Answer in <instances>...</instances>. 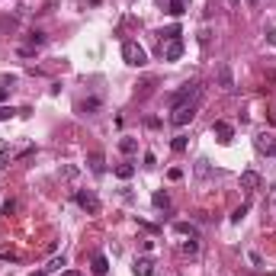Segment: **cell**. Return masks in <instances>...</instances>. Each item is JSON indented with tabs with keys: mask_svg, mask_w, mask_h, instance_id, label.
I'll list each match as a JSON object with an SVG mask.
<instances>
[{
	"mask_svg": "<svg viewBox=\"0 0 276 276\" xmlns=\"http://www.w3.org/2000/svg\"><path fill=\"white\" fill-rule=\"evenodd\" d=\"M199 93H202V87H199V80H190V84H183L180 90H174L167 97V103L170 106H183V103H199Z\"/></svg>",
	"mask_w": 276,
	"mask_h": 276,
	"instance_id": "obj_1",
	"label": "cell"
},
{
	"mask_svg": "<svg viewBox=\"0 0 276 276\" xmlns=\"http://www.w3.org/2000/svg\"><path fill=\"white\" fill-rule=\"evenodd\" d=\"M122 61L132 64V68H145V64H148V52L138 45V42L125 39V42H122Z\"/></svg>",
	"mask_w": 276,
	"mask_h": 276,
	"instance_id": "obj_2",
	"label": "cell"
},
{
	"mask_svg": "<svg viewBox=\"0 0 276 276\" xmlns=\"http://www.w3.org/2000/svg\"><path fill=\"white\" fill-rule=\"evenodd\" d=\"M196 109H199V103H183V106H177L174 116H170V122H174L177 129H183V125H190L193 119H196Z\"/></svg>",
	"mask_w": 276,
	"mask_h": 276,
	"instance_id": "obj_3",
	"label": "cell"
},
{
	"mask_svg": "<svg viewBox=\"0 0 276 276\" xmlns=\"http://www.w3.org/2000/svg\"><path fill=\"white\" fill-rule=\"evenodd\" d=\"M74 199H77V206L84 209V212H90V215L100 212V199H97V193H93V190H77Z\"/></svg>",
	"mask_w": 276,
	"mask_h": 276,
	"instance_id": "obj_4",
	"label": "cell"
},
{
	"mask_svg": "<svg viewBox=\"0 0 276 276\" xmlns=\"http://www.w3.org/2000/svg\"><path fill=\"white\" fill-rule=\"evenodd\" d=\"M254 145H257V151L267 154V158H276V135H270V132H260V135L254 138Z\"/></svg>",
	"mask_w": 276,
	"mask_h": 276,
	"instance_id": "obj_5",
	"label": "cell"
},
{
	"mask_svg": "<svg viewBox=\"0 0 276 276\" xmlns=\"http://www.w3.org/2000/svg\"><path fill=\"white\" fill-rule=\"evenodd\" d=\"M183 39H170L167 45H161V52H164V61H180L183 58Z\"/></svg>",
	"mask_w": 276,
	"mask_h": 276,
	"instance_id": "obj_6",
	"label": "cell"
},
{
	"mask_svg": "<svg viewBox=\"0 0 276 276\" xmlns=\"http://www.w3.org/2000/svg\"><path fill=\"white\" fill-rule=\"evenodd\" d=\"M100 109H103V100H100V97H87V100L77 103V113H80V116H97Z\"/></svg>",
	"mask_w": 276,
	"mask_h": 276,
	"instance_id": "obj_7",
	"label": "cell"
},
{
	"mask_svg": "<svg viewBox=\"0 0 276 276\" xmlns=\"http://www.w3.org/2000/svg\"><path fill=\"white\" fill-rule=\"evenodd\" d=\"M212 132L218 135V141H222V145H231V138H235V129H231V125L225 122V119H215Z\"/></svg>",
	"mask_w": 276,
	"mask_h": 276,
	"instance_id": "obj_8",
	"label": "cell"
},
{
	"mask_svg": "<svg viewBox=\"0 0 276 276\" xmlns=\"http://www.w3.org/2000/svg\"><path fill=\"white\" fill-rule=\"evenodd\" d=\"M132 273L135 276H154V260L151 257H138V260L132 263Z\"/></svg>",
	"mask_w": 276,
	"mask_h": 276,
	"instance_id": "obj_9",
	"label": "cell"
},
{
	"mask_svg": "<svg viewBox=\"0 0 276 276\" xmlns=\"http://www.w3.org/2000/svg\"><path fill=\"white\" fill-rule=\"evenodd\" d=\"M241 186H244L247 193L260 190V174H257V170H244V174H241Z\"/></svg>",
	"mask_w": 276,
	"mask_h": 276,
	"instance_id": "obj_10",
	"label": "cell"
},
{
	"mask_svg": "<svg viewBox=\"0 0 276 276\" xmlns=\"http://www.w3.org/2000/svg\"><path fill=\"white\" fill-rule=\"evenodd\" d=\"M218 84H222L225 90H235V80H231V68L228 64H218Z\"/></svg>",
	"mask_w": 276,
	"mask_h": 276,
	"instance_id": "obj_11",
	"label": "cell"
},
{
	"mask_svg": "<svg viewBox=\"0 0 276 276\" xmlns=\"http://www.w3.org/2000/svg\"><path fill=\"white\" fill-rule=\"evenodd\" d=\"M90 270H93L97 276H106V270H109V260L103 257V254H97V257H93V263H90Z\"/></svg>",
	"mask_w": 276,
	"mask_h": 276,
	"instance_id": "obj_12",
	"label": "cell"
},
{
	"mask_svg": "<svg viewBox=\"0 0 276 276\" xmlns=\"http://www.w3.org/2000/svg\"><path fill=\"white\" fill-rule=\"evenodd\" d=\"M87 161H90V170H93V174H103V170H106V161H103V154H100V151H93Z\"/></svg>",
	"mask_w": 276,
	"mask_h": 276,
	"instance_id": "obj_13",
	"label": "cell"
},
{
	"mask_svg": "<svg viewBox=\"0 0 276 276\" xmlns=\"http://www.w3.org/2000/svg\"><path fill=\"white\" fill-rule=\"evenodd\" d=\"M151 202H154V209H164V212L170 209V196H167L164 190H158V193H154V196H151Z\"/></svg>",
	"mask_w": 276,
	"mask_h": 276,
	"instance_id": "obj_14",
	"label": "cell"
},
{
	"mask_svg": "<svg viewBox=\"0 0 276 276\" xmlns=\"http://www.w3.org/2000/svg\"><path fill=\"white\" fill-rule=\"evenodd\" d=\"M119 151H122V154H138V138H129V135H125L122 141H119Z\"/></svg>",
	"mask_w": 276,
	"mask_h": 276,
	"instance_id": "obj_15",
	"label": "cell"
},
{
	"mask_svg": "<svg viewBox=\"0 0 276 276\" xmlns=\"http://www.w3.org/2000/svg\"><path fill=\"white\" fill-rule=\"evenodd\" d=\"M174 231L177 235H186V238H199V235H196V225H190V222H177Z\"/></svg>",
	"mask_w": 276,
	"mask_h": 276,
	"instance_id": "obj_16",
	"label": "cell"
},
{
	"mask_svg": "<svg viewBox=\"0 0 276 276\" xmlns=\"http://www.w3.org/2000/svg\"><path fill=\"white\" fill-rule=\"evenodd\" d=\"M132 174H135V164H116V177L119 180H132Z\"/></svg>",
	"mask_w": 276,
	"mask_h": 276,
	"instance_id": "obj_17",
	"label": "cell"
},
{
	"mask_svg": "<svg viewBox=\"0 0 276 276\" xmlns=\"http://www.w3.org/2000/svg\"><path fill=\"white\" fill-rule=\"evenodd\" d=\"M10 158H13V151H10V145L3 141V138H0V170L10 164Z\"/></svg>",
	"mask_w": 276,
	"mask_h": 276,
	"instance_id": "obj_18",
	"label": "cell"
},
{
	"mask_svg": "<svg viewBox=\"0 0 276 276\" xmlns=\"http://www.w3.org/2000/svg\"><path fill=\"white\" fill-rule=\"evenodd\" d=\"M186 7H190V0H170V16H183Z\"/></svg>",
	"mask_w": 276,
	"mask_h": 276,
	"instance_id": "obj_19",
	"label": "cell"
},
{
	"mask_svg": "<svg viewBox=\"0 0 276 276\" xmlns=\"http://www.w3.org/2000/svg\"><path fill=\"white\" fill-rule=\"evenodd\" d=\"M45 42H48V36H45V32H29V45L32 48H42V45H45Z\"/></svg>",
	"mask_w": 276,
	"mask_h": 276,
	"instance_id": "obj_20",
	"label": "cell"
},
{
	"mask_svg": "<svg viewBox=\"0 0 276 276\" xmlns=\"http://www.w3.org/2000/svg\"><path fill=\"white\" fill-rule=\"evenodd\" d=\"M186 145H190V141H186V135H177L174 141H170V148H174L177 154H183V151H186Z\"/></svg>",
	"mask_w": 276,
	"mask_h": 276,
	"instance_id": "obj_21",
	"label": "cell"
},
{
	"mask_svg": "<svg viewBox=\"0 0 276 276\" xmlns=\"http://www.w3.org/2000/svg\"><path fill=\"white\" fill-rule=\"evenodd\" d=\"M183 254H199V241H196V238L183 241Z\"/></svg>",
	"mask_w": 276,
	"mask_h": 276,
	"instance_id": "obj_22",
	"label": "cell"
},
{
	"mask_svg": "<svg viewBox=\"0 0 276 276\" xmlns=\"http://www.w3.org/2000/svg\"><path fill=\"white\" fill-rule=\"evenodd\" d=\"M196 174H199V177H209V174H212L209 161H196Z\"/></svg>",
	"mask_w": 276,
	"mask_h": 276,
	"instance_id": "obj_23",
	"label": "cell"
},
{
	"mask_svg": "<svg viewBox=\"0 0 276 276\" xmlns=\"http://www.w3.org/2000/svg\"><path fill=\"white\" fill-rule=\"evenodd\" d=\"M247 209H251V206H241V209H235V212H231V222L238 225L241 218H244V215H247Z\"/></svg>",
	"mask_w": 276,
	"mask_h": 276,
	"instance_id": "obj_24",
	"label": "cell"
},
{
	"mask_svg": "<svg viewBox=\"0 0 276 276\" xmlns=\"http://www.w3.org/2000/svg\"><path fill=\"white\" fill-rule=\"evenodd\" d=\"M61 267H64V257H55V260L48 263L45 270H48V273H55V270H61Z\"/></svg>",
	"mask_w": 276,
	"mask_h": 276,
	"instance_id": "obj_25",
	"label": "cell"
},
{
	"mask_svg": "<svg viewBox=\"0 0 276 276\" xmlns=\"http://www.w3.org/2000/svg\"><path fill=\"white\" fill-rule=\"evenodd\" d=\"M10 116H16V109H10V106H0V122H7Z\"/></svg>",
	"mask_w": 276,
	"mask_h": 276,
	"instance_id": "obj_26",
	"label": "cell"
},
{
	"mask_svg": "<svg viewBox=\"0 0 276 276\" xmlns=\"http://www.w3.org/2000/svg\"><path fill=\"white\" fill-rule=\"evenodd\" d=\"M13 209H16V202H13V199H7V202H3V209H0V215H10Z\"/></svg>",
	"mask_w": 276,
	"mask_h": 276,
	"instance_id": "obj_27",
	"label": "cell"
},
{
	"mask_svg": "<svg viewBox=\"0 0 276 276\" xmlns=\"http://www.w3.org/2000/svg\"><path fill=\"white\" fill-rule=\"evenodd\" d=\"M167 177H170V180H180V177H183V170H180V167H170Z\"/></svg>",
	"mask_w": 276,
	"mask_h": 276,
	"instance_id": "obj_28",
	"label": "cell"
},
{
	"mask_svg": "<svg viewBox=\"0 0 276 276\" xmlns=\"http://www.w3.org/2000/svg\"><path fill=\"white\" fill-rule=\"evenodd\" d=\"M61 177H68V180H74V177H77V167H64V170H61Z\"/></svg>",
	"mask_w": 276,
	"mask_h": 276,
	"instance_id": "obj_29",
	"label": "cell"
},
{
	"mask_svg": "<svg viewBox=\"0 0 276 276\" xmlns=\"http://www.w3.org/2000/svg\"><path fill=\"white\" fill-rule=\"evenodd\" d=\"M61 276H84L80 270H61Z\"/></svg>",
	"mask_w": 276,
	"mask_h": 276,
	"instance_id": "obj_30",
	"label": "cell"
},
{
	"mask_svg": "<svg viewBox=\"0 0 276 276\" xmlns=\"http://www.w3.org/2000/svg\"><path fill=\"white\" fill-rule=\"evenodd\" d=\"M7 97H10V90H7V87H0V103L7 100Z\"/></svg>",
	"mask_w": 276,
	"mask_h": 276,
	"instance_id": "obj_31",
	"label": "cell"
},
{
	"mask_svg": "<svg viewBox=\"0 0 276 276\" xmlns=\"http://www.w3.org/2000/svg\"><path fill=\"white\" fill-rule=\"evenodd\" d=\"M32 276H48V270H36V273H32Z\"/></svg>",
	"mask_w": 276,
	"mask_h": 276,
	"instance_id": "obj_32",
	"label": "cell"
},
{
	"mask_svg": "<svg viewBox=\"0 0 276 276\" xmlns=\"http://www.w3.org/2000/svg\"><path fill=\"white\" fill-rule=\"evenodd\" d=\"M154 3H164V0H154Z\"/></svg>",
	"mask_w": 276,
	"mask_h": 276,
	"instance_id": "obj_33",
	"label": "cell"
},
{
	"mask_svg": "<svg viewBox=\"0 0 276 276\" xmlns=\"http://www.w3.org/2000/svg\"><path fill=\"white\" fill-rule=\"evenodd\" d=\"M247 3H254V0H247Z\"/></svg>",
	"mask_w": 276,
	"mask_h": 276,
	"instance_id": "obj_34",
	"label": "cell"
}]
</instances>
